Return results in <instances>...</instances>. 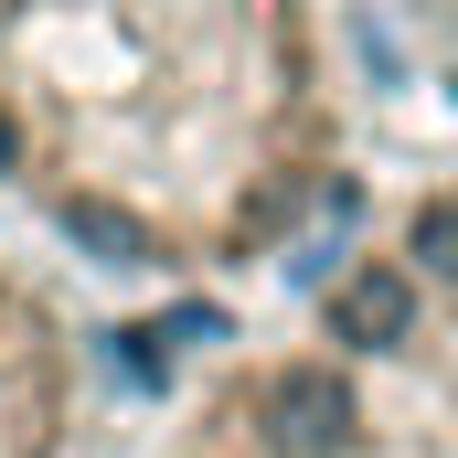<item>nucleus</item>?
<instances>
[{
    "label": "nucleus",
    "instance_id": "1",
    "mask_svg": "<svg viewBox=\"0 0 458 458\" xmlns=\"http://www.w3.org/2000/svg\"><path fill=\"white\" fill-rule=\"evenodd\" d=\"M214 458H458V171L310 310V342L245 373Z\"/></svg>",
    "mask_w": 458,
    "mask_h": 458
},
{
    "label": "nucleus",
    "instance_id": "2",
    "mask_svg": "<svg viewBox=\"0 0 458 458\" xmlns=\"http://www.w3.org/2000/svg\"><path fill=\"white\" fill-rule=\"evenodd\" d=\"M0 171H21V117L0 107Z\"/></svg>",
    "mask_w": 458,
    "mask_h": 458
}]
</instances>
